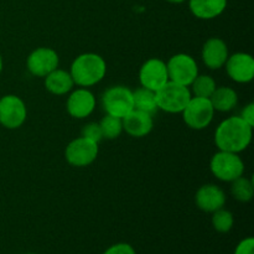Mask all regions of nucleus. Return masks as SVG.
Masks as SVG:
<instances>
[{"label":"nucleus","instance_id":"nucleus-1","mask_svg":"<svg viewBox=\"0 0 254 254\" xmlns=\"http://www.w3.org/2000/svg\"><path fill=\"white\" fill-rule=\"evenodd\" d=\"M252 134L253 127L240 116H233L218 124L215 131V144L218 150L240 154L250 146Z\"/></svg>","mask_w":254,"mask_h":254},{"label":"nucleus","instance_id":"nucleus-2","mask_svg":"<svg viewBox=\"0 0 254 254\" xmlns=\"http://www.w3.org/2000/svg\"><path fill=\"white\" fill-rule=\"evenodd\" d=\"M107 72V64L102 56L93 52L79 55L71 64L72 79L79 87H91L99 83Z\"/></svg>","mask_w":254,"mask_h":254},{"label":"nucleus","instance_id":"nucleus-3","mask_svg":"<svg viewBox=\"0 0 254 254\" xmlns=\"http://www.w3.org/2000/svg\"><path fill=\"white\" fill-rule=\"evenodd\" d=\"M158 108L166 113H181L191 99L190 88L169 81L155 92Z\"/></svg>","mask_w":254,"mask_h":254},{"label":"nucleus","instance_id":"nucleus-4","mask_svg":"<svg viewBox=\"0 0 254 254\" xmlns=\"http://www.w3.org/2000/svg\"><path fill=\"white\" fill-rule=\"evenodd\" d=\"M211 173L221 181L232 183L245 173V163L236 153L218 150L211 158Z\"/></svg>","mask_w":254,"mask_h":254},{"label":"nucleus","instance_id":"nucleus-5","mask_svg":"<svg viewBox=\"0 0 254 254\" xmlns=\"http://www.w3.org/2000/svg\"><path fill=\"white\" fill-rule=\"evenodd\" d=\"M102 106L109 116L123 119L134 109L133 91L124 86H112L102 96Z\"/></svg>","mask_w":254,"mask_h":254},{"label":"nucleus","instance_id":"nucleus-6","mask_svg":"<svg viewBox=\"0 0 254 254\" xmlns=\"http://www.w3.org/2000/svg\"><path fill=\"white\" fill-rule=\"evenodd\" d=\"M183 118L186 126L195 130L207 128L215 116V109L211 104L210 98L191 97L183 112Z\"/></svg>","mask_w":254,"mask_h":254},{"label":"nucleus","instance_id":"nucleus-7","mask_svg":"<svg viewBox=\"0 0 254 254\" xmlns=\"http://www.w3.org/2000/svg\"><path fill=\"white\" fill-rule=\"evenodd\" d=\"M169 79L189 87L198 74L197 62L188 54H176L166 62Z\"/></svg>","mask_w":254,"mask_h":254},{"label":"nucleus","instance_id":"nucleus-8","mask_svg":"<svg viewBox=\"0 0 254 254\" xmlns=\"http://www.w3.org/2000/svg\"><path fill=\"white\" fill-rule=\"evenodd\" d=\"M98 143L92 141L84 136L73 139L64 150V156L69 165L76 168H84L93 163L98 156Z\"/></svg>","mask_w":254,"mask_h":254},{"label":"nucleus","instance_id":"nucleus-9","mask_svg":"<svg viewBox=\"0 0 254 254\" xmlns=\"http://www.w3.org/2000/svg\"><path fill=\"white\" fill-rule=\"evenodd\" d=\"M27 111L24 101L15 94L0 98V124L6 129H17L26 121Z\"/></svg>","mask_w":254,"mask_h":254},{"label":"nucleus","instance_id":"nucleus-10","mask_svg":"<svg viewBox=\"0 0 254 254\" xmlns=\"http://www.w3.org/2000/svg\"><path fill=\"white\" fill-rule=\"evenodd\" d=\"M139 81L141 87L156 92L168 83L169 73L166 62L160 59H150L143 64L139 71Z\"/></svg>","mask_w":254,"mask_h":254},{"label":"nucleus","instance_id":"nucleus-11","mask_svg":"<svg viewBox=\"0 0 254 254\" xmlns=\"http://www.w3.org/2000/svg\"><path fill=\"white\" fill-rule=\"evenodd\" d=\"M60 64V57L55 50L50 47H39L29 55L26 67L32 76L46 77L50 72L56 69Z\"/></svg>","mask_w":254,"mask_h":254},{"label":"nucleus","instance_id":"nucleus-12","mask_svg":"<svg viewBox=\"0 0 254 254\" xmlns=\"http://www.w3.org/2000/svg\"><path fill=\"white\" fill-rule=\"evenodd\" d=\"M225 67L228 77L237 83H248L254 77V59L246 52H236L228 56Z\"/></svg>","mask_w":254,"mask_h":254},{"label":"nucleus","instance_id":"nucleus-13","mask_svg":"<svg viewBox=\"0 0 254 254\" xmlns=\"http://www.w3.org/2000/svg\"><path fill=\"white\" fill-rule=\"evenodd\" d=\"M67 112L76 119H84L93 113L96 108V97L89 89L81 87L72 92L67 98Z\"/></svg>","mask_w":254,"mask_h":254},{"label":"nucleus","instance_id":"nucleus-14","mask_svg":"<svg viewBox=\"0 0 254 254\" xmlns=\"http://www.w3.org/2000/svg\"><path fill=\"white\" fill-rule=\"evenodd\" d=\"M195 201L197 207L201 211L207 213H213L215 211L220 210L226 203L225 191L217 185L207 184L201 186L197 190L195 196Z\"/></svg>","mask_w":254,"mask_h":254},{"label":"nucleus","instance_id":"nucleus-15","mask_svg":"<svg viewBox=\"0 0 254 254\" xmlns=\"http://www.w3.org/2000/svg\"><path fill=\"white\" fill-rule=\"evenodd\" d=\"M228 56V47L226 42L220 37H211L203 44L201 57L208 68L220 69L225 66Z\"/></svg>","mask_w":254,"mask_h":254},{"label":"nucleus","instance_id":"nucleus-16","mask_svg":"<svg viewBox=\"0 0 254 254\" xmlns=\"http://www.w3.org/2000/svg\"><path fill=\"white\" fill-rule=\"evenodd\" d=\"M123 130L134 138H143L153 130V116L145 112L133 109L123 119Z\"/></svg>","mask_w":254,"mask_h":254},{"label":"nucleus","instance_id":"nucleus-17","mask_svg":"<svg viewBox=\"0 0 254 254\" xmlns=\"http://www.w3.org/2000/svg\"><path fill=\"white\" fill-rule=\"evenodd\" d=\"M189 7L197 19L212 20L225 11L227 0H189Z\"/></svg>","mask_w":254,"mask_h":254},{"label":"nucleus","instance_id":"nucleus-18","mask_svg":"<svg viewBox=\"0 0 254 254\" xmlns=\"http://www.w3.org/2000/svg\"><path fill=\"white\" fill-rule=\"evenodd\" d=\"M74 86V82L72 79L71 73L64 69L56 68L52 72H50L45 77V87L47 91L56 96H64L68 93Z\"/></svg>","mask_w":254,"mask_h":254},{"label":"nucleus","instance_id":"nucleus-19","mask_svg":"<svg viewBox=\"0 0 254 254\" xmlns=\"http://www.w3.org/2000/svg\"><path fill=\"white\" fill-rule=\"evenodd\" d=\"M210 101L215 111L230 112L237 106L238 94L231 87H216Z\"/></svg>","mask_w":254,"mask_h":254},{"label":"nucleus","instance_id":"nucleus-20","mask_svg":"<svg viewBox=\"0 0 254 254\" xmlns=\"http://www.w3.org/2000/svg\"><path fill=\"white\" fill-rule=\"evenodd\" d=\"M133 102L134 109L145 112L151 116L159 111L155 92L145 88V87H139L133 92Z\"/></svg>","mask_w":254,"mask_h":254},{"label":"nucleus","instance_id":"nucleus-21","mask_svg":"<svg viewBox=\"0 0 254 254\" xmlns=\"http://www.w3.org/2000/svg\"><path fill=\"white\" fill-rule=\"evenodd\" d=\"M189 87H191L190 92L191 94H193V97L210 98L217 86H216L215 79L208 74H197V77Z\"/></svg>","mask_w":254,"mask_h":254},{"label":"nucleus","instance_id":"nucleus-22","mask_svg":"<svg viewBox=\"0 0 254 254\" xmlns=\"http://www.w3.org/2000/svg\"><path fill=\"white\" fill-rule=\"evenodd\" d=\"M232 185H231V192H232L233 197L238 200L240 202H248L253 198V183L250 179L245 178V176H240L238 179L233 180Z\"/></svg>","mask_w":254,"mask_h":254},{"label":"nucleus","instance_id":"nucleus-23","mask_svg":"<svg viewBox=\"0 0 254 254\" xmlns=\"http://www.w3.org/2000/svg\"><path fill=\"white\" fill-rule=\"evenodd\" d=\"M99 127H101L102 136L108 139V140H114L123 131V122H122V119L109 116V114H106L102 118V121L99 122Z\"/></svg>","mask_w":254,"mask_h":254},{"label":"nucleus","instance_id":"nucleus-24","mask_svg":"<svg viewBox=\"0 0 254 254\" xmlns=\"http://www.w3.org/2000/svg\"><path fill=\"white\" fill-rule=\"evenodd\" d=\"M233 225H235V217L228 210L222 207L212 213V226L218 233H228L232 230Z\"/></svg>","mask_w":254,"mask_h":254},{"label":"nucleus","instance_id":"nucleus-25","mask_svg":"<svg viewBox=\"0 0 254 254\" xmlns=\"http://www.w3.org/2000/svg\"><path fill=\"white\" fill-rule=\"evenodd\" d=\"M81 133H82L81 136H84V138L89 139V140L92 141H96V143H99V141L103 139L99 123H94V122L86 124V126L82 128Z\"/></svg>","mask_w":254,"mask_h":254},{"label":"nucleus","instance_id":"nucleus-26","mask_svg":"<svg viewBox=\"0 0 254 254\" xmlns=\"http://www.w3.org/2000/svg\"><path fill=\"white\" fill-rule=\"evenodd\" d=\"M102 254H136V252L133 248V246H130L129 243L122 242L111 246Z\"/></svg>","mask_w":254,"mask_h":254},{"label":"nucleus","instance_id":"nucleus-27","mask_svg":"<svg viewBox=\"0 0 254 254\" xmlns=\"http://www.w3.org/2000/svg\"><path fill=\"white\" fill-rule=\"evenodd\" d=\"M235 254H254V238L247 237L241 241L236 247Z\"/></svg>","mask_w":254,"mask_h":254},{"label":"nucleus","instance_id":"nucleus-28","mask_svg":"<svg viewBox=\"0 0 254 254\" xmlns=\"http://www.w3.org/2000/svg\"><path fill=\"white\" fill-rule=\"evenodd\" d=\"M241 118L250 124L251 127H254V103H250L242 109L241 112Z\"/></svg>","mask_w":254,"mask_h":254},{"label":"nucleus","instance_id":"nucleus-29","mask_svg":"<svg viewBox=\"0 0 254 254\" xmlns=\"http://www.w3.org/2000/svg\"><path fill=\"white\" fill-rule=\"evenodd\" d=\"M165 1L171 2V4H181V2H185L186 0H165Z\"/></svg>","mask_w":254,"mask_h":254},{"label":"nucleus","instance_id":"nucleus-30","mask_svg":"<svg viewBox=\"0 0 254 254\" xmlns=\"http://www.w3.org/2000/svg\"><path fill=\"white\" fill-rule=\"evenodd\" d=\"M1 71H2V57L1 55H0V73H1Z\"/></svg>","mask_w":254,"mask_h":254},{"label":"nucleus","instance_id":"nucleus-31","mask_svg":"<svg viewBox=\"0 0 254 254\" xmlns=\"http://www.w3.org/2000/svg\"><path fill=\"white\" fill-rule=\"evenodd\" d=\"M27 254H35V253H27Z\"/></svg>","mask_w":254,"mask_h":254}]
</instances>
